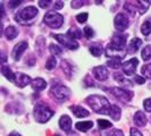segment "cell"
Wrapping results in <instances>:
<instances>
[{"mask_svg": "<svg viewBox=\"0 0 151 136\" xmlns=\"http://www.w3.org/2000/svg\"><path fill=\"white\" fill-rule=\"evenodd\" d=\"M107 136H124V133L122 132L121 129L114 128L107 133Z\"/></svg>", "mask_w": 151, "mask_h": 136, "instance_id": "8d00e7d4", "label": "cell"}, {"mask_svg": "<svg viewBox=\"0 0 151 136\" xmlns=\"http://www.w3.org/2000/svg\"><path fill=\"white\" fill-rule=\"evenodd\" d=\"M149 6H150V2H149V1H136V4H135L136 10H137V13H140L141 15L144 14V13L149 9Z\"/></svg>", "mask_w": 151, "mask_h": 136, "instance_id": "cb8c5ba5", "label": "cell"}, {"mask_svg": "<svg viewBox=\"0 0 151 136\" xmlns=\"http://www.w3.org/2000/svg\"><path fill=\"white\" fill-rule=\"evenodd\" d=\"M88 13H82V14H78V15L76 16V21L78 23H85L88 21Z\"/></svg>", "mask_w": 151, "mask_h": 136, "instance_id": "74e56055", "label": "cell"}, {"mask_svg": "<svg viewBox=\"0 0 151 136\" xmlns=\"http://www.w3.org/2000/svg\"><path fill=\"white\" fill-rule=\"evenodd\" d=\"M89 51L92 56H94V57H100L101 54H102V47L101 44H98V43H96V44H92L89 47Z\"/></svg>", "mask_w": 151, "mask_h": 136, "instance_id": "484cf974", "label": "cell"}, {"mask_svg": "<svg viewBox=\"0 0 151 136\" xmlns=\"http://www.w3.org/2000/svg\"><path fill=\"white\" fill-rule=\"evenodd\" d=\"M55 136H59V135H55Z\"/></svg>", "mask_w": 151, "mask_h": 136, "instance_id": "681fc988", "label": "cell"}, {"mask_svg": "<svg viewBox=\"0 0 151 136\" xmlns=\"http://www.w3.org/2000/svg\"><path fill=\"white\" fill-rule=\"evenodd\" d=\"M39 10L34 6H27L22 9L19 13H17L15 19L21 24H31V22L38 17Z\"/></svg>", "mask_w": 151, "mask_h": 136, "instance_id": "7a4b0ae2", "label": "cell"}, {"mask_svg": "<svg viewBox=\"0 0 151 136\" xmlns=\"http://www.w3.org/2000/svg\"><path fill=\"white\" fill-rule=\"evenodd\" d=\"M141 56L143 58L144 61H148L151 59V45H145L143 49H142V52H141Z\"/></svg>", "mask_w": 151, "mask_h": 136, "instance_id": "f546056e", "label": "cell"}, {"mask_svg": "<svg viewBox=\"0 0 151 136\" xmlns=\"http://www.w3.org/2000/svg\"><path fill=\"white\" fill-rule=\"evenodd\" d=\"M141 32H142V34L145 35V37H148L151 33V18L144 21V23L142 24V26H141Z\"/></svg>", "mask_w": 151, "mask_h": 136, "instance_id": "83f0119b", "label": "cell"}, {"mask_svg": "<svg viewBox=\"0 0 151 136\" xmlns=\"http://www.w3.org/2000/svg\"><path fill=\"white\" fill-rule=\"evenodd\" d=\"M1 74L6 77V79L7 81H9V82H14L15 83V73H13L12 72V69L9 67H7V66H2L1 67Z\"/></svg>", "mask_w": 151, "mask_h": 136, "instance_id": "44dd1931", "label": "cell"}, {"mask_svg": "<svg viewBox=\"0 0 151 136\" xmlns=\"http://www.w3.org/2000/svg\"><path fill=\"white\" fill-rule=\"evenodd\" d=\"M34 118L35 120L40 122V124H45L47 121L50 120V118L53 116V111L49 108L48 106H45L43 103H38L34 107Z\"/></svg>", "mask_w": 151, "mask_h": 136, "instance_id": "3957f363", "label": "cell"}, {"mask_svg": "<svg viewBox=\"0 0 151 136\" xmlns=\"http://www.w3.org/2000/svg\"><path fill=\"white\" fill-rule=\"evenodd\" d=\"M63 7H64V1H55V5H53L55 9H61Z\"/></svg>", "mask_w": 151, "mask_h": 136, "instance_id": "bcb514c9", "label": "cell"}, {"mask_svg": "<svg viewBox=\"0 0 151 136\" xmlns=\"http://www.w3.org/2000/svg\"><path fill=\"white\" fill-rule=\"evenodd\" d=\"M114 25H115V29L118 31V32H121V33L124 32L129 25L127 16L125 15V14H118V15H116L115 19H114Z\"/></svg>", "mask_w": 151, "mask_h": 136, "instance_id": "9c48e42d", "label": "cell"}, {"mask_svg": "<svg viewBox=\"0 0 151 136\" xmlns=\"http://www.w3.org/2000/svg\"><path fill=\"white\" fill-rule=\"evenodd\" d=\"M31 86L32 89L37 92H40V91L45 90V86H47V82H45L43 78H35V79H32V83H31Z\"/></svg>", "mask_w": 151, "mask_h": 136, "instance_id": "ffe728a7", "label": "cell"}, {"mask_svg": "<svg viewBox=\"0 0 151 136\" xmlns=\"http://www.w3.org/2000/svg\"><path fill=\"white\" fill-rule=\"evenodd\" d=\"M49 50H50V52H51V54L52 56H60L61 53H63V50H61L60 47H58L57 44H53V43H51V44L49 45Z\"/></svg>", "mask_w": 151, "mask_h": 136, "instance_id": "4dcf8cb0", "label": "cell"}, {"mask_svg": "<svg viewBox=\"0 0 151 136\" xmlns=\"http://www.w3.org/2000/svg\"><path fill=\"white\" fill-rule=\"evenodd\" d=\"M43 22L45 25H48L51 29H59L64 24V16L61 14H58L55 10H51V11H48L45 15Z\"/></svg>", "mask_w": 151, "mask_h": 136, "instance_id": "277c9868", "label": "cell"}, {"mask_svg": "<svg viewBox=\"0 0 151 136\" xmlns=\"http://www.w3.org/2000/svg\"><path fill=\"white\" fill-rule=\"evenodd\" d=\"M124 8H125V10L129 13V14H131L132 16H134L136 14V8H135V5H132L131 2H126L125 4V6H124Z\"/></svg>", "mask_w": 151, "mask_h": 136, "instance_id": "836d02e7", "label": "cell"}, {"mask_svg": "<svg viewBox=\"0 0 151 136\" xmlns=\"http://www.w3.org/2000/svg\"><path fill=\"white\" fill-rule=\"evenodd\" d=\"M134 81H135L137 84H143V83H145V77L135 75V76H134Z\"/></svg>", "mask_w": 151, "mask_h": 136, "instance_id": "b9f144b4", "label": "cell"}, {"mask_svg": "<svg viewBox=\"0 0 151 136\" xmlns=\"http://www.w3.org/2000/svg\"><path fill=\"white\" fill-rule=\"evenodd\" d=\"M107 91L110 92L115 98L121 100L123 102H129L133 98V92L126 90V89H123V87H111V89H108Z\"/></svg>", "mask_w": 151, "mask_h": 136, "instance_id": "8992f818", "label": "cell"}, {"mask_svg": "<svg viewBox=\"0 0 151 136\" xmlns=\"http://www.w3.org/2000/svg\"><path fill=\"white\" fill-rule=\"evenodd\" d=\"M137 65H139V60H137V58H132V59L127 60L126 62H123L122 68H123L124 74H125V75H127V76L133 75V74L135 73Z\"/></svg>", "mask_w": 151, "mask_h": 136, "instance_id": "30bf717a", "label": "cell"}, {"mask_svg": "<svg viewBox=\"0 0 151 136\" xmlns=\"http://www.w3.org/2000/svg\"><path fill=\"white\" fill-rule=\"evenodd\" d=\"M107 115L110 116L113 120H116V121L119 120V119H121V116H122V109L118 106H116V105H110Z\"/></svg>", "mask_w": 151, "mask_h": 136, "instance_id": "2e32d148", "label": "cell"}, {"mask_svg": "<svg viewBox=\"0 0 151 136\" xmlns=\"http://www.w3.org/2000/svg\"><path fill=\"white\" fill-rule=\"evenodd\" d=\"M129 136H143L142 133L140 130H137L136 128H131V135Z\"/></svg>", "mask_w": 151, "mask_h": 136, "instance_id": "f6af8a7d", "label": "cell"}, {"mask_svg": "<svg viewBox=\"0 0 151 136\" xmlns=\"http://www.w3.org/2000/svg\"><path fill=\"white\" fill-rule=\"evenodd\" d=\"M122 65H123L122 64V59H118V58H110L109 60L107 61V66L109 68H114V69L119 68Z\"/></svg>", "mask_w": 151, "mask_h": 136, "instance_id": "f1b7e54d", "label": "cell"}, {"mask_svg": "<svg viewBox=\"0 0 151 136\" xmlns=\"http://www.w3.org/2000/svg\"><path fill=\"white\" fill-rule=\"evenodd\" d=\"M16 77H15V84L18 86V87H25L26 85H29V84L32 83V79H31V77L29 75H26V74H23V73H16L15 74Z\"/></svg>", "mask_w": 151, "mask_h": 136, "instance_id": "4fadbf2b", "label": "cell"}, {"mask_svg": "<svg viewBox=\"0 0 151 136\" xmlns=\"http://www.w3.org/2000/svg\"><path fill=\"white\" fill-rule=\"evenodd\" d=\"M114 78H115V81H116V82L123 84V85H129V86H132V82L129 81V78L124 77V75H123L122 73H115V74H114Z\"/></svg>", "mask_w": 151, "mask_h": 136, "instance_id": "d4e9b609", "label": "cell"}, {"mask_svg": "<svg viewBox=\"0 0 151 136\" xmlns=\"http://www.w3.org/2000/svg\"><path fill=\"white\" fill-rule=\"evenodd\" d=\"M142 44V40L139 38H133L132 39V41L129 43L127 45V48H126V52L129 53V54H133V53H135L137 50H139V48L141 47Z\"/></svg>", "mask_w": 151, "mask_h": 136, "instance_id": "9a60e30c", "label": "cell"}, {"mask_svg": "<svg viewBox=\"0 0 151 136\" xmlns=\"http://www.w3.org/2000/svg\"><path fill=\"white\" fill-rule=\"evenodd\" d=\"M1 58H2V59H1L2 62H5V61H6V56H5L4 53H1Z\"/></svg>", "mask_w": 151, "mask_h": 136, "instance_id": "c3c4849f", "label": "cell"}, {"mask_svg": "<svg viewBox=\"0 0 151 136\" xmlns=\"http://www.w3.org/2000/svg\"><path fill=\"white\" fill-rule=\"evenodd\" d=\"M69 110H72L73 113L75 115L77 118H85V117H88L90 115L86 109H84L83 107L81 106H70L69 107Z\"/></svg>", "mask_w": 151, "mask_h": 136, "instance_id": "e0dca14e", "label": "cell"}, {"mask_svg": "<svg viewBox=\"0 0 151 136\" xmlns=\"http://www.w3.org/2000/svg\"><path fill=\"white\" fill-rule=\"evenodd\" d=\"M83 34L85 35L86 39H92L94 37V31H93V29L90 27V26H85L83 29Z\"/></svg>", "mask_w": 151, "mask_h": 136, "instance_id": "d590c367", "label": "cell"}, {"mask_svg": "<svg viewBox=\"0 0 151 136\" xmlns=\"http://www.w3.org/2000/svg\"><path fill=\"white\" fill-rule=\"evenodd\" d=\"M93 75L94 77L100 81V82H104L108 78V75H109V72L105 66H97L93 69Z\"/></svg>", "mask_w": 151, "mask_h": 136, "instance_id": "5bb4252c", "label": "cell"}, {"mask_svg": "<svg viewBox=\"0 0 151 136\" xmlns=\"http://www.w3.org/2000/svg\"><path fill=\"white\" fill-rule=\"evenodd\" d=\"M27 47H29V43H27L26 41L18 42V43L14 47L13 51H12V57H13V59L16 60V61L19 60V59H21V57H22V54L24 53V51L27 49Z\"/></svg>", "mask_w": 151, "mask_h": 136, "instance_id": "8fae6325", "label": "cell"}, {"mask_svg": "<svg viewBox=\"0 0 151 136\" xmlns=\"http://www.w3.org/2000/svg\"><path fill=\"white\" fill-rule=\"evenodd\" d=\"M141 73L145 78H151V64H147L141 68Z\"/></svg>", "mask_w": 151, "mask_h": 136, "instance_id": "1f68e13d", "label": "cell"}, {"mask_svg": "<svg viewBox=\"0 0 151 136\" xmlns=\"http://www.w3.org/2000/svg\"><path fill=\"white\" fill-rule=\"evenodd\" d=\"M50 95L58 101H66L70 97V90L65 85H53L50 90Z\"/></svg>", "mask_w": 151, "mask_h": 136, "instance_id": "5b68a950", "label": "cell"}, {"mask_svg": "<svg viewBox=\"0 0 151 136\" xmlns=\"http://www.w3.org/2000/svg\"><path fill=\"white\" fill-rule=\"evenodd\" d=\"M38 4L41 8H47V7H49V5L51 4V1H50V0H47V1H45V0H40Z\"/></svg>", "mask_w": 151, "mask_h": 136, "instance_id": "60d3db41", "label": "cell"}, {"mask_svg": "<svg viewBox=\"0 0 151 136\" xmlns=\"http://www.w3.org/2000/svg\"><path fill=\"white\" fill-rule=\"evenodd\" d=\"M4 34H5V37L8 40H14L18 35V31H17L15 26H8L7 29L5 30V32H4Z\"/></svg>", "mask_w": 151, "mask_h": 136, "instance_id": "603a6c76", "label": "cell"}, {"mask_svg": "<svg viewBox=\"0 0 151 136\" xmlns=\"http://www.w3.org/2000/svg\"><path fill=\"white\" fill-rule=\"evenodd\" d=\"M127 34H124L121 32H117L116 34H114L113 39H111V42L110 44L113 48L116 49H121V50H125V47H126V41H127Z\"/></svg>", "mask_w": 151, "mask_h": 136, "instance_id": "52a82bcc", "label": "cell"}, {"mask_svg": "<svg viewBox=\"0 0 151 136\" xmlns=\"http://www.w3.org/2000/svg\"><path fill=\"white\" fill-rule=\"evenodd\" d=\"M107 57L109 58H118V59H123L125 56H126V50H121V49H116L113 48L111 45H108L105 50Z\"/></svg>", "mask_w": 151, "mask_h": 136, "instance_id": "7c38bea8", "label": "cell"}, {"mask_svg": "<svg viewBox=\"0 0 151 136\" xmlns=\"http://www.w3.org/2000/svg\"><path fill=\"white\" fill-rule=\"evenodd\" d=\"M84 6V1H72V8H78Z\"/></svg>", "mask_w": 151, "mask_h": 136, "instance_id": "ee69618b", "label": "cell"}, {"mask_svg": "<svg viewBox=\"0 0 151 136\" xmlns=\"http://www.w3.org/2000/svg\"><path fill=\"white\" fill-rule=\"evenodd\" d=\"M92 127H93L92 121H80V122H76L75 125V128L80 132H88Z\"/></svg>", "mask_w": 151, "mask_h": 136, "instance_id": "7402d4cb", "label": "cell"}, {"mask_svg": "<svg viewBox=\"0 0 151 136\" xmlns=\"http://www.w3.org/2000/svg\"><path fill=\"white\" fill-rule=\"evenodd\" d=\"M53 38L56 39L59 43H61L64 47H66L70 50H76L78 48V43L76 42L75 40L69 38L67 34L66 35H64V34H53Z\"/></svg>", "mask_w": 151, "mask_h": 136, "instance_id": "ba28073f", "label": "cell"}, {"mask_svg": "<svg viewBox=\"0 0 151 136\" xmlns=\"http://www.w3.org/2000/svg\"><path fill=\"white\" fill-rule=\"evenodd\" d=\"M85 102L89 105L91 109L97 113H102V115H107L108 112V109L110 107V103L108 101V99H106L102 95H97V94H93L88 97Z\"/></svg>", "mask_w": 151, "mask_h": 136, "instance_id": "6da1fadb", "label": "cell"}, {"mask_svg": "<svg viewBox=\"0 0 151 136\" xmlns=\"http://www.w3.org/2000/svg\"><path fill=\"white\" fill-rule=\"evenodd\" d=\"M67 35L70 39L73 40H76V39H81L82 38V31L78 30L77 27H70L67 32Z\"/></svg>", "mask_w": 151, "mask_h": 136, "instance_id": "4316f807", "label": "cell"}, {"mask_svg": "<svg viewBox=\"0 0 151 136\" xmlns=\"http://www.w3.org/2000/svg\"><path fill=\"white\" fill-rule=\"evenodd\" d=\"M9 136H22L21 134H18L17 132H12L10 134H9Z\"/></svg>", "mask_w": 151, "mask_h": 136, "instance_id": "7dc6e473", "label": "cell"}, {"mask_svg": "<svg viewBox=\"0 0 151 136\" xmlns=\"http://www.w3.org/2000/svg\"><path fill=\"white\" fill-rule=\"evenodd\" d=\"M56 65H57V60H56V57H50L47 62H45V68L48 69V70H52L53 68L56 67Z\"/></svg>", "mask_w": 151, "mask_h": 136, "instance_id": "d6a6232c", "label": "cell"}, {"mask_svg": "<svg viewBox=\"0 0 151 136\" xmlns=\"http://www.w3.org/2000/svg\"><path fill=\"white\" fill-rule=\"evenodd\" d=\"M59 127L65 132H70L72 128V119L68 117L67 115L61 116L59 119Z\"/></svg>", "mask_w": 151, "mask_h": 136, "instance_id": "ac0fdd59", "label": "cell"}, {"mask_svg": "<svg viewBox=\"0 0 151 136\" xmlns=\"http://www.w3.org/2000/svg\"><path fill=\"white\" fill-rule=\"evenodd\" d=\"M98 125H99V128L100 129H107V128H110L113 125L111 122H109L106 119H99L98 120Z\"/></svg>", "mask_w": 151, "mask_h": 136, "instance_id": "e575fe53", "label": "cell"}, {"mask_svg": "<svg viewBox=\"0 0 151 136\" xmlns=\"http://www.w3.org/2000/svg\"><path fill=\"white\" fill-rule=\"evenodd\" d=\"M133 120L137 127H144L147 125V117L142 111H136L133 117Z\"/></svg>", "mask_w": 151, "mask_h": 136, "instance_id": "d6986e66", "label": "cell"}, {"mask_svg": "<svg viewBox=\"0 0 151 136\" xmlns=\"http://www.w3.org/2000/svg\"><path fill=\"white\" fill-rule=\"evenodd\" d=\"M21 4H22V1H17V0H16V1H9V2H8V7L9 8L18 7Z\"/></svg>", "mask_w": 151, "mask_h": 136, "instance_id": "7bdbcfd3", "label": "cell"}, {"mask_svg": "<svg viewBox=\"0 0 151 136\" xmlns=\"http://www.w3.org/2000/svg\"><path fill=\"white\" fill-rule=\"evenodd\" d=\"M61 68H63V70H65V72H66V74H67V76H70V73L68 72V69L70 70V66L68 65L67 61H65V60L61 61Z\"/></svg>", "mask_w": 151, "mask_h": 136, "instance_id": "f35d334b", "label": "cell"}, {"mask_svg": "<svg viewBox=\"0 0 151 136\" xmlns=\"http://www.w3.org/2000/svg\"><path fill=\"white\" fill-rule=\"evenodd\" d=\"M143 106H144V109H145V111H148V112H151V98L147 99V100H144Z\"/></svg>", "mask_w": 151, "mask_h": 136, "instance_id": "ab89813d", "label": "cell"}]
</instances>
